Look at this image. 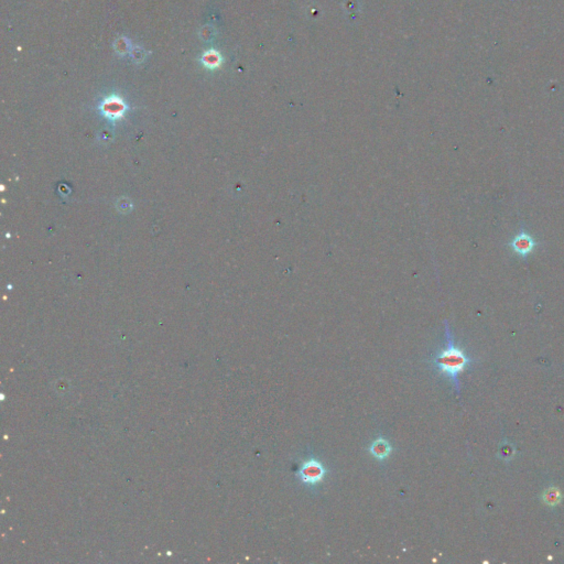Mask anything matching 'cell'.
<instances>
[{
	"mask_svg": "<svg viewBox=\"0 0 564 564\" xmlns=\"http://www.w3.org/2000/svg\"><path fill=\"white\" fill-rule=\"evenodd\" d=\"M99 112L109 120H119L128 111V105L120 96L111 95L101 100Z\"/></svg>",
	"mask_w": 564,
	"mask_h": 564,
	"instance_id": "cell-3",
	"label": "cell"
},
{
	"mask_svg": "<svg viewBox=\"0 0 564 564\" xmlns=\"http://www.w3.org/2000/svg\"><path fill=\"white\" fill-rule=\"evenodd\" d=\"M536 247V241L530 234L521 231L512 240V248L520 257H527Z\"/></svg>",
	"mask_w": 564,
	"mask_h": 564,
	"instance_id": "cell-4",
	"label": "cell"
},
{
	"mask_svg": "<svg viewBox=\"0 0 564 564\" xmlns=\"http://www.w3.org/2000/svg\"><path fill=\"white\" fill-rule=\"evenodd\" d=\"M129 56H130L131 61L134 62V63L140 64V63H143V62H145V60L147 58V51L143 48V46L135 45V46H132V48H131V50L129 52Z\"/></svg>",
	"mask_w": 564,
	"mask_h": 564,
	"instance_id": "cell-9",
	"label": "cell"
},
{
	"mask_svg": "<svg viewBox=\"0 0 564 564\" xmlns=\"http://www.w3.org/2000/svg\"><path fill=\"white\" fill-rule=\"evenodd\" d=\"M369 452L375 459L383 461L390 455L391 445L385 438L379 437L371 444Z\"/></svg>",
	"mask_w": 564,
	"mask_h": 564,
	"instance_id": "cell-5",
	"label": "cell"
},
{
	"mask_svg": "<svg viewBox=\"0 0 564 564\" xmlns=\"http://www.w3.org/2000/svg\"><path fill=\"white\" fill-rule=\"evenodd\" d=\"M199 36L201 38V40L208 42L215 37V30L212 26H204V27L201 28Z\"/></svg>",
	"mask_w": 564,
	"mask_h": 564,
	"instance_id": "cell-10",
	"label": "cell"
},
{
	"mask_svg": "<svg viewBox=\"0 0 564 564\" xmlns=\"http://www.w3.org/2000/svg\"><path fill=\"white\" fill-rule=\"evenodd\" d=\"M500 455L501 457H504V460H512L514 457V454L516 452L515 448L513 446V444L510 443H505L503 444V446H501L500 450Z\"/></svg>",
	"mask_w": 564,
	"mask_h": 564,
	"instance_id": "cell-11",
	"label": "cell"
},
{
	"mask_svg": "<svg viewBox=\"0 0 564 564\" xmlns=\"http://www.w3.org/2000/svg\"><path fill=\"white\" fill-rule=\"evenodd\" d=\"M562 491L555 486L548 487L542 494L543 503L549 507H557L562 501Z\"/></svg>",
	"mask_w": 564,
	"mask_h": 564,
	"instance_id": "cell-7",
	"label": "cell"
},
{
	"mask_svg": "<svg viewBox=\"0 0 564 564\" xmlns=\"http://www.w3.org/2000/svg\"><path fill=\"white\" fill-rule=\"evenodd\" d=\"M222 62H223L222 54L214 49L205 51L201 58V63L204 65V67L212 70L221 66Z\"/></svg>",
	"mask_w": 564,
	"mask_h": 564,
	"instance_id": "cell-6",
	"label": "cell"
},
{
	"mask_svg": "<svg viewBox=\"0 0 564 564\" xmlns=\"http://www.w3.org/2000/svg\"><path fill=\"white\" fill-rule=\"evenodd\" d=\"M326 473V468L320 461L310 459L303 462L299 469H297L296 475L303 484L308 485V486H316V485L324 481Z\"/></svg>",
	"mask_w": 564,
	"mask_h": 564,
	"instance_id": "cell-2",
	"label": "cell"
},
{
	"mask_svg": "<svg viewBox=\"0 0 564 564\" xmlns=\"http://www.w3.org/2000/svg\"><path fill=\"white\" fill-rule=\"evenodd\" d=\"M445 336L446 347L432 359V363L438 372L450 378L457 394H460L459 375L471 365L472 360L469 359L463 349L456 346V344L454 343L448 322H445Z\"/></svg>",
	"mask_w": 564,
	"mask_h": 564,
	"instance_id": "cell-1",
	"label": "cell"
},
{
	"mask_svg": "<svg viewBox=\"0 0 564 564\" xmlns=\"http://www.w3.org/2000/svg\"><path fill=\"white\" fill-rule=\"evenodd\" d=\"M131 42L127 37L117 38L114 42V50L119 57H126L131 50Z\"/></svg>",
	"mask_w": 564,
	"mask_h": 564,
	"instance_id": "cell-8",
	"label": "cell"
}]
</instances>
